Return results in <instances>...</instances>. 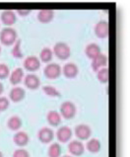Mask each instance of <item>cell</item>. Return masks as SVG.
Segmentation results:
<instances>
[{"label": "cell", "mask_w": 130, "mask_h": 157, "mask_svg": "<svg viewBox=\"0 0 130 157\" xmlns=\"http://www.w3.org/2000/svg\"><path fill=\"white\" fill-rule=\"evenodd\" d=\"M18 40V35L14 28L12 27H5L0 32V42L3 46L11 47Z\"/></svg>", "instance_id": "cell-1"}, {"label": "cell", "mask_w": 130, "mask_h": 157, "mask_svg": "<svg viewBox=\"0 0 130 157\" xmlns=\"http://www.w3.org/2000/svg\"><path fill=\"white\" fill-rule=\"evenodd\" d=\"M52 52H53V55L58 58V59L66 60V59H68L71 56V48L66 43L59 42V43H56L54 44Z\"/></svg>", "instance_id": "cell-2"}, {"label": "cell", "mask_w": 130, "mask_h": 157, "mask_svg": "<svg viewBox=\"0 0 130 157\" xmlns=\"http://www.w3.org/2000/svg\"><path fill=\"white\" fill-rule=\"evenodd\" d=\"M59 114L61 118L65 120H70L75 117L76 115V106L70 101H65L61 104L59 109Z\"/></svg>", "instance_id": "cell-3"}, {"label": "cell", "mask_w": 130, "mask_h": 157, "mask_svg": "<svg viewBox=\"0 0 130 157\" xmlns=\"http://www.w3.org/2000/svg\"><path fill=\"white\" fill-rule=\"evenodd\" d=\"M94 32L98 39H107L110 35V25L106 20H101L94 27Z\"/></svg>", "instance_id": "cell-4"}, {"label": "cell", "mask_w": 130, "mask_h": 157, "mask_svg": "<svg viewBox=\"0 0 130 157\" xmlns=\"http://www.w3.org/2000/svg\"><path fill=\"white\" fill-rule=\"evenodd\" d=\"M43 74L47 79H56L61 75V66L54 62L47 63L43 69Z\"/></svg>", "instance_id": "cell-5"}, {"label": "cell", "mask_w": 130, "mask_h": 157, "mask_svg": "<svg viewBox=\"0 0 130 157\" xmlns=\"http://www.w3.org/2000/svg\"><path fill=\"white\" fill-rule=\"evenodd\" d=\"M74 134L80 140H88L91 137L92 131L89 125L82 124L76 125V128H74Z\"/></svg>", "instance_id": "cell-6"}, {"label": "cell", "mask_w": 130, "mask_h": 157, "mask_svg": "<svg viewBox=\"0 0 130 157\" xmlns=\"http://www.w3.org/2000/svg\"><path fill=\"white\" fill-rule=\"evenodd\" d=\"M23 66L27 71L35 72V71H37L41 68V60L39 59L38 56H30L28 57H26V59L24 60Z\"/></svg>", "instance_id": "cell-7"}, {"label": "cell", "mask_w": 130, "mask_h": 157, "mask_svg": "<svg viewBox=\"0 0 130 157\" xmlns=\"http://www.w3.org/2000/svg\"><path fill=\"white\" fill-rule=\"evenodd\" d=\"M73 136V131L71 129V128L67 127V125H62L56 132V137L58 141H60L62 143L69 142L71 140Z\"/></svg>", "instance_id": "cell-8"}, {"label": "cell", "mask_w": 130, "mask_h": 157, "mask_svg": "<svg viewBox=\"0 0 130 157\" xmlns=\"http://www.w3.org/2000/svg\"><path fill=\"white\" fill-rule=\"evenodd\" d=\"M54 132L51 128L47 127H43L39 129L38 132V138L39 140L43 143H50L53 140H54Z\"/></svg>", "instance_id": "cell-9"}, {"label": "cell", "mask_w": 130, "mask_h": 157, "mask_svg": "<svg viewBox=\"0 0 130 157\" xmlns=\"http://www.w3.org/2000/svg\"><path fill=\"white\" fill-rule=\"evenodd\" d=\"M24 84L30 90H37L41 86V79H39L38 75L30 73L27 74L24 77Z\"/></svg>", "instance_id": "cell-10"}, {"label": "cell", "mask_w": 130, "mask_h": 157, "mask_svg": "<svg viewBox=\"0 0 130 157\" xmlns=\"http://www.w3.org/2000/svg\"><path fill=\"white\" fill-rule=\"evenodd\" d=\"M107 61H109V59H107V56L105 55V53L101 52L98 56H96L95 58L92 59L91 67L95 72H98L101 68L107 67Z\"/></svg>", "instance_id": "cell-11"}, {"label": "cell", "mask_w": 130, "mask_h": 157, "mask_svg": "<svg viewBox=\"0 0 130 157\" xmlns=\"http://www.w3.org/2000/svg\"><path fill=\"white\" fill-rule=\"evenodd\" d=\"M61 73H63L66 78H75L79 74V67L73 62H67L61 68Z\"/></svg>", "instance_id": "cell-12"}, {"label": "cell", "mask_w": 130, "mask_h": 157, "mask_svg": "<svg viewBox=\"0 0 130 157\" xmlns=\"http://www.w3.org/2000/svg\"><path fill=\"white\" fill-rule=\"evenodd\" d=\"M68 151L71 156H81L85 151V146L80 140H70L68 143Z\"/></svg>", "instance_id": "cell-13"}, {"label": "cell", "mask_w": 130, "mask_h": 157, "mask_svg": "<svg viewBox=\"0 0 130 157\" xmlns=\"http://www.w3.org/2000/svg\"><path fill=\"white\" fill-rule=\"evenodd\" d=\"M0 20L3 25H5L6 27H11L16 23L17 15L12 10H4L0 15Z\"/></svg>", "instance_id": "cell-14"}, {"label": "cell", "mask_w": 130, "mask_h": 157, "mask_svg": "<svg viewBox=\"0 0 130 157\" xmlns=\"http://www.w3.org/2000/svg\"><path fill=\"white\" fill-rule=\"evenodd\" d=\"M26 97V91L23 87L20 86H15L11 89L10 93H9V98L10 100L14 103H19L23 101Z\"/></svg>", "instance_id": "cell-15"}, {"label": "cell", "mask_w": 130, "mask_h": 157, "mask_svg": "<svg viewBox=\"0 0 130 157\" xmlns=\"http://www.w3.org/2000/svg\"><path fill=\"white\" fill-rule=\"evenodd\" d=\"M54 18V11L51 9H43L38 13V20L42 24L50 23Z\"/></svg>", "instance_id": "cell-16"}, {"label": "cell", "mask_w": 130, "mask_h": 157, "mask_svg": "<svg viewBox=\"0 0 130 157\" xmlns=\"http://www.w3.org/2000/svg\"><path fill=\"white\" fill-rule=\"evenodd\" d=\"M13 141H14V143L17 146L23 148L30 141L29 134L26 132H17L14 134V136H13Z\"/></svg>", "instance_id": "cell-17"}, {"label": "cell", "mask_w": 130, "mask_h": 157, "mask_svg": "<svg viewBox=\"0 0 130 157\" xmlns=\"http://www.w3.org/2000/svg\"><path fill=\"white\" fill-rule=\"evenodd\" d=\"M25 77V72L24 69L21 68V67H18V68H15L12 71L9 75V81L12 85H18L22 82V80Z\"/></svg>", "instance_id": "cell-18"}, {"label": "cell", "mask_w": 130, "mask_h": 157, "mask_svg": "<svg viewBox=\"0 0 130 157\" xmlns=\"http://www.w3.org/2000/svg\"><path fill=\"white\" fill-rule=\"evenodd\" d=\"M101 52H102L101 48L96 43L89 44H87V47L85 48V55H86V56L88 58H90V59L95 58L96 56H98V55H100Z\"/></svg>", "instance_id": "cell-19"}, {"label": "cell", "mask_w": 130, "mask_h": 157, "mask_svg": "<svg viewBox=\"0 0 130 157\" xmlns=\"http://www.w3.org/2000/svg\"><path fill=\"white\" fill-rule=\"evenodd\" d=\"M46 121L51 127H57V125H59L61 124L62 118L59 114V112L51 110V111H49L46 115Z\"/></svg>", "instance_id": "cell-20"}, {"label": "cell", "mask_w": 130, "mask_h": 157, "mask_svg": "<svg viewBox=\"0 0 130 157\" xmlns=\"http://www.w3.org/2000/svg\"><path fill=\"white\" fill-rule=\"evenodd\" d=\"M22 124H23V122L19 116H12L7 121L8 128L13 132H19V129L22 128Z\"/></svg>", "instance_id": "cell-21"}, {"label": "cell", "mask_w": 130, "mask_h": 157, "mask_svg": "<svg viewBox=\"0 0 130 157\" xmlns=\"http://www.w3.org/2000/svg\"><path fill=\"white\" fill-rule=\"evenodd\" d=\"M86 148L91 153H98L102 148V143L98 138H91V140H88L87 141Z\"/></svg>", "instance_id": "cell-22"}, {"label": "cell", "mask_w": 130, "mask_h": 157, "mask_svg": "<svg viewBox=\"0 0 130 157\" xmlns=\"http://www.w3.org/2000/svg\"><path fill=\"white\" fill-rule=\"evenodd\" d=\"M61 152H62V149H61V146L59 143L53 142L48 147L47 155H48V157H60Z\"/></svg>", "instance_id": "cell-23"}, {"label": "cell", "mask_w": 130, "mask_h": 157, "mask_svg": "<svg viewBox=\"0 0 130 157\" xmlns=\"http://www.w3.org/2000/svg\"><path fill=\"white\" fill-rule=\"evenodd\" d=\"M52 57H53L52 50H50L49 48H43L41 51V52H39V59L41 60V62H46V63H48L49 61H51Z\"/></svg>", "instance_id": "cell-24"}, {"label": "cell", "mask_w": 130, "mask_h": 157, "mask_svg": "<svg viewBox=\"0 0 130 157\" xmlns=\"http://www.w3.org/2000/svg\"><path fill=\"white\" fill-rule=\"evenodd\" d=\"M96 73H97V78H98V80L101 83L106 84L107 82H109L110 72H109V68H107V67H104V68H101Z\"/></svg>", "instance_id": "cell-25"}, {"label": "cell", "mask_w": 130, "mask_h": 157, "mask_svg": "<svg viewBox=\"0 0 130 157\" xmlns=\"http://www.w3.org/2000/svg\"><path fill=\"white\" fill-rule=\"evenodd\" d=\"M21 44H22V41L20 39H18L16 41V43L13 44L12 56H14L15 58H22L24 56L23 52H22V48H21Z\"/></svg>", "instance_id": "cell-26"}, {"label": "cell", "mask_w": 130, "mask_h": 157, "mask_svg": "<svg viewBox=\"0 0 130 157\" xmlns=\"http://www.w3.org/2000/svg\"><path fill=\"white\" fill-rule=\"evenodd\" d=\"M43 91L44 92V94L49 97H60L61 94L60 92L57 90L55 87L50 86V85H44L43 87Z\"/></svg>", "instance_id": "cell-27"}, {"label": "cell", "mask_w": 130, "mask_h": 157, "mask_svg": "<svg viewBox=\"0 0 130 157\" xmlns=\"http://www.w3.org/2000/svg\"><path fill=\"white\" fill-rule=\"evenodd\" d=\"M9 75H10L9 66L5 63H0V80L8 78Z\"/></svg>", "instance_id": "cell-28"}, {"label": "cell", "mask_w": 130, "mask_h": 157, "mask_svg": "<svg viewBox=\"0 0 130 157\" xmlns=\"http://www.w3.org/2000/svg\"><path fill=\"white\" fill-rule=\"evenodd\" d=\"M10 105V101L5 96H0V112H4L8 109Z\"/></svg>", "instance_id": "cell-29"}, {"label": "cell", "mask_w": 130, "mask_h": 157, "mask_svg": "<svg viewBox=\"0 0 130 157\" xmlns=\"http://www.w3.org/2000/svg\"><path fill=\"white\" fill-rule=\"evenodd\" d=\"M12 157H30V153L24 148H19L13 152Z\"/></svg>", "instance_id": "cell-30"}, {"label": "cell", "mask_w": 130, "mask_h": 157, "mask_svg": "<svg viewBox=\"0 0 130 157\" xmlns=\"http://www.w3.org/2000/svg\"><path fill=\"white\" fill-rule=\"evenodd\" d=\"M17 13H18V15L21 17H26L31 13V10H22V9H20V10L17 11Z\"/></svg>", "instance_id": "cell-31"}, {"label": "cell", "mask_w": 130, "mask_h": 157, "mask_svg": "<svg viewBox=\"0 0 130 157\" xmlns=\"http://www.w3.org/2000/svg\"><path fill=\"white\" fill-rule=\"evenodd\" d=\"M3 91H4V86H3V84H2V82L0 81V96L2 95V93H3Z\"/></svg>", "instance_id": "cell-32"}, {"label": "cell", "mask_w": 130, "mask_h": 157, "mask_svg": "<svg viewBox=\"0 0 130 157\" xmlns=\"http://www.w3.org/2000/svg\"><path fill=\"white\" fill-rule=\"evenodd\" d=\"M60 157H73V156H71V155H63V156H60Z\"/></svg>", "instance_id": "cell-33"}, {"label": "cell", "mask_w": 130, "mask_h": 157, "mask_svg": "<svg viewBox=\"0 0 130 157\" xmlns=\"http://www.w3.org/2000/svg\"><path fill=\"white\" fill-rule=\"evenodd\" d=\"M0 157H4V156H3V153H2V151H0Z\"/></svg>", "instance_id": "cell-34"}, {"label": "cell", "mask_w": 130, "mask_h": 157, "mask_svg": "<svg viewBox=\"0 0 130 157\" xmlns=\"http://www.w3.org/2000/svg\"><path fill=\"white\" fill-rule=\"evenodd\" d=\"M1 51H2V48H1V44H0V53H1Z\"/></svg>", "instance_id": "cell-35"}]
</instances>
